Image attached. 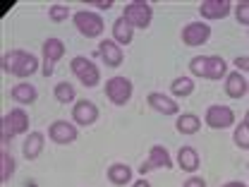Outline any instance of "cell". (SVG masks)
Masks as SVG:
<instances>
[{
  "mask_svg": "<svg viewBox=\"0 0 249 187\" xmlns=\"http://www.w3.org/2000/svg\"><path fill=\"white\" fill-rule=\"evenodd\" d=\"M74 27L82 31L84 36H101L103 34V19L96 15V12H87V10H82V12H77L74 15Z\"/></svg>",
  "mask_w": 249,
  "mask_h": 187,
  "instance_id": "obj_6",
  "label": "cell"
},
{
  "mask_svg": "<svg viewBox=\"0 0 249 187\" xmlns=\"http://www.w3.org/2000/svg\"><path fill=\"white\" fill-rule=\"evenodd\" d=\"M108 180H110L113 185H127V183L132 180V168L124 166V163H113V166L108 168Z\"/></svg>",
  "mask_w": 249,
  "mask_h": 187,
  "instance_id": "obj_17",
  "label": "cell"
},
{
  "mask_svg": "<svg viewBox=\"0 0 249 187\" xmlns=\"http://www.w3.org/2000/svg\"><path fill=\"white\" fill-rule=\"evenodd\" d=\"M2 70H7L10 75H17V77H29L38 70V58L24 53V51H12L2 58Z\"/></svg>",
  "mask_w": 249,
  "mask_h": 187,
  "instance_id": "obj_1",
  "label": "cell"
},
{
  "mask_svg": "<svg viewBox=\"0 0 249 187\" xmlns=\"http://www.w3.org/2000/svg\"><path fill=\"white\" fill-rule=\"evenodd\" d=\"M48 15H51L53 22H65L67 15H70V10H67V5H53V7L48 10Z\"/></svg>",
  "mask_w": 249,
  "mask_h": 187,
  "instance_id": "obj_28",
  "label": "cell"
},
{
  "mask_svg": "<svg viewBox=\"0 0 249 187\" xmlns=\"http://www.w3.org/2000/svg\"><path fill=\"white\" fill-rule=\"evenodd\" d=\"M170 89H173L175 96H189V94L194 92V82H192L189 77H180V79H175V82H173V87H170Z\"/></svg>",
  "mask_w": 249,
  "mask_h": 187,
  "instance_id": "obj_25",
  "label": "cell"
},
{
  "mask_svg": "<svg viewBox=\"0 0 249 187\" xmlns=\"http://www.w3.org/2000/svg\"><path fill=\"white\" fill-rule=\"evenodd\" d=\"M235 144L242 149H249V123H240L235 127Z\"/></svg>",
  "mask_w": 249,
  "mask_h": 187,
  "instance_id": "obj_27",
  "label": "cell"
},
{
  "mask_svg": "<svg viewBox=\"0 0 249 187\" xmlns=\"http://www.w3.org/2000/svg\"><path fill=\"white\" fill-rule=\"evenodd\" d=\"M158 168H173V158H170L165 147H154L149 151V158L142 163L139 173H151V170H158Z\"/></svg>",
  "mask_w": 249,
  "mask_h": 187,
  "instance_id": "obj_8",
  "label": "cell"
},
{
  "mask_svg": "<svg viewBox=\"0 0 249 187\" xmlns=\"http://www.w3.org/2000/svg\"><path fill=\"white\" fill-rule=\"evenodd\" d=\"M48 134H51V139H53L55 144H70V142H74V139H77V127H74L72 123L58 120V123L51 125Z\"/></svg>",
  "mask_w": 249,
  "mask_h": 187,
  "instance_id": "obj_12",
  "label": "cell"
},
{
  "mask_svg": "<svg viewBox=\"0 0 249 187\" xmlns=\"http://www.w3.org/2000/svg\"><path fill=\"white\" fill-rule=\"evenodd\" d=\"M123 17L132 24V29H134V27H137V29H146V27L151 24L154 12H151V5H149V2L137 0V2H129V5L124 7Z\"/></svg>",
  "mask_w": 249,
  "mask_h": 187,
  "instance_id": "obj_2",
  "label": "cell"
},
{
  "mask_svg": "<svg viewBox=\"0 0 249 187\" xmlns=\"http://www.w3.org/2000/svg\"><path fill=\"white\" fill-rule=\"evenodd\" d=\"M106 94L115 106H124L132 98V82L127 77H113L106 82Z\"/></svg>",
  "mask_w": 249,
  "mask_h": 187,
  "instance_id": "obj_5",
  "label": "cell"
},
{
  "mask_svg": "<svg viewBox=\"0 0 249 187\" xmlns=\"http://www.w3.org/2000/svg\"><path fill=\"white\" fill-rule=\"evenodd\" d=\"M247 89H249V84H247Z\"/></svg>",
  "mask_w": 249,
  "mask_h": 187,
  "instance_id": "obj_36",
  "label": "cell"
},
{
  "mask_svg": "<svg viewBox=\"0 0 249 187\" xmlns=\"http://www.w3.org/2000/svg\"><path fill=\"white\" fill-rule=\"evenodd\" d=\"M43 151V134L41 132H31L24 142V156L27 158H38Z\"/></svg>",
  "mask_w": 249,
  "mask_h": 187,
  "instance_id": "obj_19",
  "label": "cell"
},
{
  "mask_svg": "<svg viewBox=\"0 0 249 187\" xmlns=\"http://www.w3.org/2000/svg\"><path fill=\"white\" fill-rule=\"evenodd\" d=\"M211 36V27L204 22H192L182 29V41L187 46H204Z\"/></svg>",
  "mask_w": 249,
  "mask_h": 187,
  "instance_id": "obj_10",
  "label": "cell"
},
{
  "mask_svg": "<svg viewBox=\"0 0 249 187\" xmlns=\"http://www.w3.org/2000/svg\"><path fill=\"white\" fill-rule=\"evenodd\" d=\"M149 106L160 115H175L178 113V103L170 96H163V94H149Z\"/></svg>",
  "mask_w": 249,
  "mask_h": 187,
  "instance_id": "obj_14",
  "label": "cell"
},
{
  "mask_svg": "<svg viewBox=\"0 0 249 187\" xmlns=\"http://www.w3.org/2000/svg\"><path fill=\"white\" fill-rule=\"evenodd\" d=\"M72 118L77 125H93L98 120V108L91 101H77L72 108Z\"/></svg>",
  "mask_w": 249,
  "mask_h": 187,
  "instance_id": "obj_11",
  "label": "cell"
},
{
  "mask_svg": "<svg viewBox=\"0 0 249 187\" xmlns=\"http://www.w3.org/2000/svg\"><path fill=\"white\" fill-rule=\"evenodd\" d=\"M70 67H72V72L79 77V82H82L84 87H96V84H98V79H101L98 67H96L91 60L82 58V56H77L74 60L70 62Z\"/></svg>",
  "mask_w": 249,
  "mask_h": 187,
  "instance_id": "obj_4",
  "label": "cell"
},
{
  "mask_svg": "<svg viewBox=\"0 0 249 187\" xmlns=\"http://www.w3.org/2000/svg\"><path fill=\"white\" fill-rule=\"evenodd\" d=\"M199 127H201V120H199L196 115H192V113L178 118V130H180L182 134H194V132H199Z\"/></svg>",
  "mask_w": 249,
  "mask_h": 187,
  "instance_id": "obj_23",
  "label": "cell"
},
{
  "mask_svg": "<svg viewBox=\"0 0 249 187\" xmlns=\"http://www.w3.org/2000/svg\"><path fill=\"white\" fill-rule=\"evenodd\" d=\"M65 56V43L60 38H46L43 43V77L53 75V65Z\"/></svg>",
  "mask_w": 249,
  "mask_h": 187,
  "instance_id": "obj_7",
  "label": "cell"
},
{
  "mask_svg": "<svg viewBox=\"0 0 249 187\" xmlns=\"http://www.w3.org/2000/svg\"><path fill=\"white\" fill-rule=\"evenodd\" d=\"M15 173V158L10 156V151H0V180H10Z\"/></svg>",
  "mask_w": 249,
  "mask_h": 187,
  "instance_id": "obj_24",
  "label": "cell"
},
{
  "mask_svg": "<svg viewBox=\"0 0 249 187\" xmlns=\"http://www.w3.org/2000/svg\"><path fill=\"white\" fill-rule=\"evenodd\" d=\"M110 5H113V2H110V0H103V2H98V7H101V10H108V7H110Z\"/></svg>",
  "mask_w": 249,
  "mask_h": 187,
  "instance_id": "obj_32",
  "label": "cell"
},
{
  "mask_svg": "<svg viewBox=\"0 0 249 187\" xmlns=\"http://www.w3.org/2000/svg\"><path fill=\"white\" fill-rule=\"evenodd\" d=\"M235 17H237L240 24L249 27V2H240V5L235 7Z\"/></svg>",
  "mask_w": 249,
  "mask_h": 187,
  "instance_id": "obj_29",
  "label": "cell"
},
{
  "mask_svg": "<svg viewBox=\"0 0 249 187\" xmlns=\"http://www.w3.org/2000/svg\"><path fill=\"white\" fill-rule=\"evenodd\" d=\"M245 123H249V111H247V118H245Z\"/></svg>",
  "mask_w": 249,
  "mask_h": 187,
  "instance_id": "obj_35",
  "label": "cell"
},
{
  "mask_svg": "<svg viewBox=\"0 0 249 187\" xmlns=\"http://www.w3.org/2000/svg\"><path fill=\"white\" fill-rule=\"evenodd\" d=\"M134 187H151V185H149L146 180H137V183H134Z\"/></svg>",
  "mask_w": 249,
  "mask_h": 187,
  "instance_id": "obj_33",
  "label": "cell"
},
{
  "mask_svg": "<svg viewBox=\"0 0 249 187\" xmlns=\"http://www.w3.org/2000/svg\"><path fill=\"white\" fill-rule=\"evenodd\" d=\"M98 51H101L103 60L108 62L110 67H118V65H123L124 56H123V51L118 48V43H115V41H101Z\"/></svg>",
  "mask_w": 249,
  "mask_h": 187,
  "instance_id": "obj_15",
  "label": "cell"
},
{
  "mask_svg": "<svg viewBox=\"0 0 249 187\" xmlns=\"http://www.w3.org/2000/svg\"><path fill=\"white\" fill-rule=\"evenodd\" d=\"M225 72H228V65L223 58H218V56L206 58V79H220V77H225Z\"/></svg>",
  "mask_w": 249,
  "mask_h": 187,
  "instance_id": "obj_20",
  "label": "cell"
},
{
  "mask_svg": "<svg viewBox=\"0 0 249 187\" xmlns=\"http://www.w3.org/2000/svg\"><path fill=\"white\" fill-rule=\"evenodd\" d=\"M225 92H228L230 98H242L245 92H247V82H245V77L237 75V72L228 75V79H225Z\"/></svg>",
  "mask_w": 249,
  "mask_h": 187,
  "instance_id": "obj_16",
  "label": "cell"
},
{
  "mask_svg": "<svg viewBox=\"0 0 249 187\" xmlns=\"http://www.w3.org/2000/svg\"><path fill=\"white\" fill-rule=\"evenodd\" d=\"M235 123V113L228 106H211L206 111V125L213 130H225Z\"/></svg>",
  "mask_w": 249,
  "mask_h": 187,
  "instance_id": "obj_9",
  "label": "cell"
},
{
  "mask_svg": "<svg viewBox=\"0 0 249 187\" xmlns=\"http://www.w3.org/2000/svg\"><path fill=\"white\" fill-rule=\"evenodd\" d=\"M12 98H15L17 103H34V101H36V89H34L31 84H17V87L12 89Z\"/></svg>",
  "mask_w": 249,
  "mask_h": 187,
  "instance_id": "obj_22",
  "label": "cell"
},
{
  "mask_svg": "<svg viewBox=\"0 0 249 187\" xmlns=\"http://www.w3.org/2000/svg\"><path fill=\"white\" fill-rule=\"evenodd\" d=\"M55 98H58L60 103H70V101H74V87H72V84H67V82H60V84L55 87Z\"/></svg>",
  "mask_w": 249,
  "mask_h": 187,
  "instance_id": "obj_26",
  "label": "cell"
},
{
  "mask_svg": "<svg viewBox=\"0 0 249 187\" xmlns=\"http://www.w3.org/2000/svg\"><path fill=\"white\" fill-rule=\"evenodd\" d=\"M235 65H237L240 70H245V72H249V58H247V56H240V58L235 60Z\"/></svg>",
  "mask_w": 249,
  "mask_h": 187,
  "instance_id": "obj_30",
  "label": "cell"
},
{
  "mask_svg": "<svg viewBox=\"0 0 249 187\" xmlns=\"http://www.w3.org/2000/svg\"><path fill=\"white\" fill-rule=\"evenodd\" d=\"M223 187H247L245 183H228V185H223Z\"/></svg>",
  "mask_w": 249,
  "mask_h": 187,
  "instance_id": "obj_34",
  "label": "cell"
},
{
  "mask_svg": "<svg viewBox=\"0 0 249 187\" xmlns=\"http://www.w3.org/2000/svg\"><path fill=\"white\" fill-rule=\"evenodd\" d=\"M113 36H115V43H129L132 41V24L124 17H120L113 24Z\"/></svg>",
  "mask_w": 249,
  "mask_h": 187,
  "instance_id": "obj_21",
  "label": "cell"
},
{
  "mask_svg": "<svg viewBox=\"0 0 249 187\" xmlns=\"http://www.w3.org/2000/svg\"><path fill=\"white\" fill-rule=\"evenodd\" d=\"M178 163H180V168L182 170H196L199 168V154L192 149V147H182L180 149V154H178Z\"/></svg>",
  "mask_w": 249,
  "mask_h": 187,
  "instance_id": "obj_18",
  "label": "cell"
},
{
  "mask_svg": "<svg viewBox=\"0 0 249 187\" xmlns=\"http://www.w3.org/2000/svg\"><path fill=\"white\" fill-rule=\"evenodd\" d=\"M185 187H206V183H204L201 178H189L185 183Z\"/></svg>",
  "mask_w": 249,
  "mask_h": 187,
  "instance_id": "obj_31",
  "label": "cell"
},
{
  "mask_svg": "<svg viewBox=\"0 0 249 187\" xmlns=\"http://www.w3.org/2000/svg\"><path fill=\"white\" fill-rule=\"evenodd\" d=\"M230 7H232L230 0H204L199 10H201V17H206V19H223V17H228Z\"/></svg>",
  "mask_w": 249,
  "mask_h": 187,
  "instance_id": "obj_13",
  "label": "cell"
},
{
  "mask_svg": "<svg viewBox=\"0 0 249 187\" xmlns=\"http://www.w3.org/2000/svg\"><path fill=\"white\" fill-rule=\"evenodd\" d=\"M29 130V115L19 108L10 111L5 118H2V137L5 139H12L15 134H22Z\"/></svg>",
  "mask_w": 249,
  "mask_h": 187,
  "instance_id": "obj_3",
  "label": "cell"
}]
</instances>
